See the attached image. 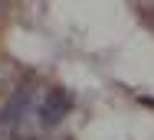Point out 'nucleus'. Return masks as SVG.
Instances as JSON below:
<instances>
[{
  "mask_svg": "<svg viewBox=\"0 0 154 140\" xmlns=\"http://www.w3.org/2000/svg\"><path fill=\"white\" fill-rule=\"evenodd\" d=\"M69 108H72V98H69L62 88L49 91V95H46V101H43V111H39V114H43V117H39V121H43V127L59 124L62 117H66V111H69Z\"/></svg>",
  "mask_w": 154,
  "mask_h": 140,
  "instance_id": "obj_1",
  "label": "nucleus"
}]
</instances>
